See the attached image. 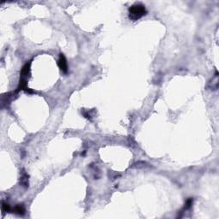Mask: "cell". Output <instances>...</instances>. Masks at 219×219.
<instances>
[{"mask_svg":"<svg viewBox=\"0 0 219 219\" xmlns=\"http://www.w3.org/2000/svg\"><path fill=\"white\" fill-rule=\"evenodd\" d=\"M128 12H129V18L133 21H136L146 14V10L143 5L135 4L129 8Z\"/></svg>","mask_w":219,"mask_h":219,"instance_id":"6da1fadb","label":"cell"},{"mask_svg":"<svg viewBox=\"0 0 219 219\" xmlns=\"http://www.w3.org/2000/svg\"><path fill=\"white\" fill-rule=\"evenodd\" d=\"M58 64V67L60 68V70H62L63 72H64V73H67V71H68V65H67V61H66V58H65V57L64 56V54H60Z\"/></svg>","mask_w":219,"mask_h":219,"instance_id":"7a4b0ae2","label":"cell"},{"mask_svg":"<svg viewBox=\"0 0 219 219\" xmlns=\"http://www.w3.org/2000/svg\"><path fill=\"white\" fill-rule=\"evenodd\" d=\"M30 65H31V63H28V64H26L23 66L21 73V79H25L26 80V77H27L28 75H30Z\"/></svg>","mask_w":219,"mask_h":219,"instance_id":"3957f363","label":"cell"},{"mask_svg":"<svg viewBox=\"0 0 219 219\" xmlns=\"http://www.w3.org/2000/svg\"><path fill=\"white\" fill-rule=\"evenodd\" d=\"M14 211L16 214H19V215H23L25 213V209H24L22 205H17L14 209Z\"/></svg>","mask_w":219,"mask_h":219,"instance_id":"277c9868","label":"cell"},{"mask_svg":"<svg viewBox=\"0 0 219 219\" xmlns=\"http://www.w3.org/2000/svg\"><path fill=\"white\" fill-rule=\"evenodd\" d=\"M10 210H11V207H10V205L8 204L5 203V202L2 204V211H3L8 212V211H10Z\"/></svg>","mask_w":219,"mask_h":219,"instance_id":"5b68a950","label":"cell"}]
</instances>
